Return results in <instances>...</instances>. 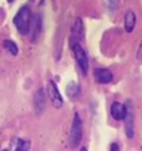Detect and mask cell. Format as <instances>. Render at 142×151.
Returning a JSON list of instances; mask_svg holds the SVG:
<instances>
[{
    "label": "cell",
    "mask_w": 142,
    "mask_h": 151,
    "mask_svg": "<svg viewBox=\"0 0 142 151\" xmlns=\"http://www.w3.org/2000/svg\"><path fill=\"white\" fill-rule=\"evenodd\" d=\"M14 24H15L16 30L19 31V34H22V36L28 34L30 27H31V11L28 6H22L18 11V14L14 18Z\"/></svg>",
    "instance_id": "obj_1"
},
{
    "label": "cell",
    "mask_w": 142,
    "mask_h": 151,
    "mask_svg": "<svg viewBox=\"0 0 142 151\" xmlns=\"http://www.w3.org/2000/svg\"><path fill=\"white\" fill-rule=\"evenodd\" d=\"M82 135H83V124H82V119L80 116L76 113L74 119H73V124H71V130H70V147L76 148L79 147L80 141H82Z\"/></svg>",
    "instance_id": "obj_2"
},
{
    "label": "cell",
    "mask_w": 142,
    "mask_h": 151,
    "mask_svg": "<svg viewBox=\"0 0 142 151\" xmlns=\"http://www.w3.org/2000/svg\"><path fill=\"white\" fill-rule=\"evenodd\" d=\"M71 50H73V53H74L76 62H77V65L80 67L83 76H86V74H87V70H89V59H87V55H86L83 46H82L80 43H76V45L71 46Z\"/></svg>",
    "instance_id": "obj_3"
},
{
    "label": "cell",
    "mask_w": 142,
    "mask_h": 151,
    "mask_svg": "<svg viewBox=\"0 0 142 151\" xmlns=\"http://www.w3.org/2000/svg\"><path fill=\"white\" fill-rule=\"evenodd\" d=\"M126 116H124V130L127 138H133L135 135V117H133V108H132V102L127 101L126 104Z\"/></svg>",
    "instance_id": "obj_4"
},
{
    "label": "cell",
    "mask_w": 142,
    "mask_h": 151,
    "mask_svg": "<svg viewBox=\"0 0 142 151\" xmlns=\"http://www.w3.org/2000/svg\"><path fill=\"white\" fill-rule=\"evenodd\" d=\"M46 91H47V96L52 102V105L55 108H61L64 105V101H62V96L59 93V89L56 88L55 82L53 80H47V86H46Z\"/></svg>",
    "instance_id": "obj_5"
},
{
    "label": "cell",
    "mask_w": 142,
    "mask_h": 151,
    "mask_svg": "<svg viewBox=\"0 0 142 151\" xmlns=\"http://www.w3.org/2000/svg\"><path fill=\"white\" fill-rule=\"evenodd\" d=\"M85 36V27H83V21L80 18H77L71 27V36H70V47L76 45V43H80L82 39Z\"/></svg>",
    "instance_id": "obj_6"
},
{
    "label": "cell",
    "mask_w": 142,
    "mask_h": 151,
    "mask_svg": "<svg viewBox=\"0 0 142 151\" xmlns=\"http://www.w3.org/2000/svg\"><path fill=\"white\" fill-rule=\"evenodd\" d=\"M93 77H95V82L99 83V85H107V83H111L114 76L110 70L107 68H96L93 71Z\"/></svg>",
    "instance_id": "obj_7"
},
{
    "label": "cell",
    "mask_w": 142,
    "mask_h": 151,
    "mask_svg": "<svg viewBox=\"0 0 142 151\" xmlns=\"http://www.w3.org/2000/svg\"><path fill=\"white\" fill-rule=\"evenodd\" d=\"M46 108V93L43 89H39L34 93V111L37 116H42Z\"/></svg>",
    "instance_id": "obj_8"
},
{
    "label": "cell",
    "mask_w": 142,
    "mask_h": 151,
    "mask_svg": "<svg viewBox=\"0 0 142 151\" xmlns=\"http://www.w3.org/2000/svg\"><path fill=\"white\" fill-rule=\"evenodd\" d=\"M111 116L114 120H123L126 116V105L120 104L118 101L111 104Z\"/></svg>",
    "instance_id": "obj_9"
},
{
    "label": "cell",
    "mask_w": 142,
    "mask_h": 151,
    "mask_svg": "<svg viewBox=\"0 0 142 151\" xmlns=\"http://www.w3.org/2000/svg\"><path fill=\"white\" fill-rule=\"evenodd\" d=\"M135 25H136V15L132 9H129L124 15V30H126V33H132L135 30Z\"/></svg>",
    "instance_id": "obj_10"
},
{
    "label": "cell",
    "mask_w": 142,
    "mask_h": 151,
    "mask_svg": "<svg viewBox=\"0 0 142 151\" xmlns=\"http://www.w3.org/2000/svg\"><path fill=\"white\" fill-rule=\"evenodd\" d=\"M67 95L70 99H77L79 95H80V88L76 82H71L67 85Z\"/></svg>",
    "instance_id": "obj_11"
},
{
    "label": "cell",
    "mask_w": 142,
    "mask_h": 151,
    "mask_svg": "<svg viewBox=\"0 0 142 151\" xmlns=\"http://www.w3.org/2000/svg\"><path fill=\"white\" fill-rule=\"evenodd\" d=\"M3 47H5V50H6L8 53H11V55H14V56L18 55V47H16V45H15L12 40H5V42H3Z\"/></svg>",
    "instance_id": "obj_12"
},
{
    "label": "cell",
    "mask_w": 142,
    "mask_h": 151,
    "mask_svg": "<svg viewBox=\"0 0 142 151\" xmlns=\"http://www.w3.org/2000/svg\"><path fill=\"white\" fill-rule=\"evenodd\" d=\"M14 151H30V141H27V139H18L15 142Z\"/></svg>",
    "instance_id": "obj_13"
},
{
    "label": "cell",
    "mask_w": 142,
    "mask_h": 151,
    "mask_svg": "<svg viewBox=\"0 0 142 151\" xmlns=\"http://www.w3.org/2000/svg\"><path fill=\"white\" fill-rule=\"evenodd\" d=\"M136 58H138V61L142 62V39H141V43H139V47H138V52H136Z\"/></svg>",
    "instance_id": "obj_14"
},
{
    "label": "cell",
    "mask_w": 142,
    "mask_h": 151,
    "mask_svg": "<svg viewBox=\"0 0 142 151\" xmlns=\"http://www.w3.org/2000/svg\"><path fill=\"white\" fill-rule=\"evenodd\" d=\"M107 3H108V6H110V9L113 11L115 6H118V3L115 2V0H107Z\"/></svg>",
    "instance_id": "obj_15"
},
{
    "label": "cell",
    "mask_w": 142,
    "mask_h": 151,
    "mask_svg": "<svg viewBox=\"0 0 142 151\" xmlns=\"http://www.w3.org/2000/svg\"><path fill=\"white\" fill-rule=\"evenodd\" d=\"M110 151H120V148H118V144L113 142V144H111V148H110Z\"/></svg>",
    "instance_id": "obj_16"
},
{
    "label": "cell",
    "mask_w": 142,
    "mask_h": 151,
    "mask_svg": "<svg viewBox=\"0 0 142 151\" xmlns=\"http://www.w3.org/2000/svg\"><path fill=\"white\" fill-rule=\"evenodd\" d=\"M15 2V0H8V3H14Z\"/></svg>",
    "instance_id": "obj_17"
},
{
    "label": "cell",
    "mask_w": 142,
    "mask_h": 151,
    "mask_svg": "<svg viewBox=\"0 0 142 151\" xmlns=\"http://www.w3.org/2000/svg\"><path fill=\"white\" fill-rule=\"evenodd\" d=\"M80 151H87V148H85V147H83V148H82Z\"/></svg>",
    "instance_id": "obj_18"
}]
</instances>
